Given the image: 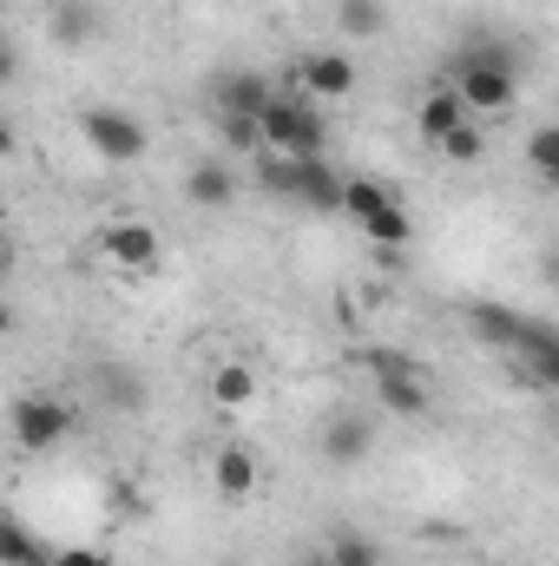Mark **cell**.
<instances>
[{"label": "cell", "instance_id": "1", "mask_svg": "<svg viewBox=\"0 0 559 566\" xmlns=\"http://www.w3.org/2000/svg\"><path fill=\"white\" fill-rule=\"evenodd\" d=\"M441 80L467 99V113H474V119L507 113V106H514V93H520V46H514V40H494V33H467V40H461V53L441 66Z\"/></svg>", "mask_w": 559, "mask_h": 566}, {"label": "cell", "instance_id": "2", "mask_svg": "<svg viewBox=\"0 0 559 566\" xmlns=\"http://www.w3.org/2000/svg\"><path fill=\"white\" fill-rule=\"evenodd\" d=\"M329 145V119L316 113V99H277L264 113V151H283V158H323Z\"/></svg>", "mask_w": 559, "mask_h": 566}, {"label": "cell", "instance_id": "3", "mask_svg": "<svg viewBox=\"0 0 559 566\" xmlns=\"http://www.w3.org/2000/svg\"><path fill=\"white\" fill-rule=\"evenodd\" d=\"M80 133H86V145L106 158V165H139L145 158V126L126 113V106H86L80 113Z\"/></svg>", "mask_w": 559, "mask_h": 566}, {"label": "cell", "instance_id": "4", "mask_svg": "<svg viewBox=\"0 0 559 566\" xmlns=\"http://www.w3.org/2000/svg\"><path fill=\"white\" fill-rule=\"evenodd\" d=\"M99 258H106L113 271H126V277H145V271L165 264V238H158V224H145V218H119V224L99 231Z\"/></svg>", "mask_w": 559, "mask_h": 566}, {"label": "cell", "instance_id": "5", "mask_svg": "<svg viewBox=\"0 0 559 566\" xmlns=\"http://www.w3.org/2000/svg\"><path fill=\"white\" fill-rule=\"evenodd\" d=\"M7 422H13V441H20L27 454H46V448H60V441L73 434L66 402H53V396H20V402L7 409Z\"/></svg>", "mask_w": 559, "mask_h": 566}, {"label": "cell", "instance_id": "6", "mask_svg": "<svg viewBox=\"0 0 559 566\" xmlns=\"http://www.w3.org/2000/svg\"><path fill=\"white\" fill-rule=\"evenodd\" d=\"M316 454H323L329 468H356V461H369V454H376V422H369V409H342V416H329L323 434H316Z\"/></svg>", "mask_w": 559, "mask_h": 566}, {"label": "cell", "instance_id": "7", "mask_svg": "<svg viewBox=\"0 0 559 566\" xmlns=\"http://www.w3.org/2000/svg\"><path fill=\"white\" fill-rule=\"evenodd\" d=\"M369 369H376V402H382V409H395V416H421V409H428V382H421L415 363H402V356H369Z\"/></svg>", "mask_w": 559, "mask_h": 566}, {"label": "cell", "instance_id": "8", "mask_svg": "<svg viewBox=\"0 0 559 566\" xmlns=\"http://www.w3.org/2000/svg\"><path fill=\"white\" fill-rule=\"evenodd\" d=\"M283 93L271 86V73H251V66H231L218 73V113H238V119H264Z\"/></svg>", "mask_w": 559, "mask_h": 566}, {"label": "cell", "instance_id": "9", "mask_svg": "<svg viewBox=\"0 0 559 566\" xmlns=\"http://www.w3.org/2000/svg\"><path fill=\"white\" fill-rule=\"evenodd\" d=\"M257 474H264V468H257V454H251L244 441H224V448L211 454V494L231 501V507L257 494Z\"/></svg>", "mask_w": 559, "mask_h": 566}, {"label": "cell", "instance_id": "10", "mask_svg": "<svg viewBox=\"0 0 559 566\" xmlns=\"http://www.w3.org/2000/svg\"><path fill=\"white\" fill-rule=\"evenodd\" d=\"M46 27L60 46H86L106 33V7L99 0H46Z\"/></svg>", "mask_w": 559, "mask_h": 566}, {"label": "cell", "instance_id": "11", "mask_svg": "<svg viewBox=\"0 0 559 566\" xmlns=\"http://www.w3.org/2000/svg\"><path fill=\"white\" fill-rule=\"evenodd\" d=\"M296 80L309 99H342V93H356V60L349 53H309L296 66Z\"/></svg>", "mask_w": 559, "mask_h": 566}, {"label": "cell", "instance_id": "12", "mask_svg": "<svg viewBox=\"0 0 559 566\" xmlns=\"http://www.w3.org/2000/svg\"><path fill=\"white\" fill-rule=\"evenodd\" d=\"M184 198H191L198 211H224V205L238 198V171H231L224 158H198V165L184 171Z\"/></svg>", "mask_w": 559, "mask_h": 566}, {"label": "cell", "instance_id": "13", "mask_svg": "<svg viewBox=\"0 0 559 566\" xmlns=\"http://www.w3.org/2000/svg\"><path fill=\"white\" fill-rule=\"evenodd\" d=\"M342 185H349V178H342L329 158H303V165H296V205H309V211H323V218L342 211Z\"/></svg>", "mask_w": 559, "mask_h": 566}, {"label": "cell", "instance_id": "14", "mask_svg": "<svg viewBox=\"0 0 559 566\" xmlns=\"http://www.w3.org/2000/svg\"><path fill=\"white\" fill-rule=\"evenodd\" d=\"M467 119H474V113H467V99H461V93H454L447 80H441L434 93H421V106H415V126H421V133H428L434 145L447 139L454 126H467Z\"/></svg>", "mask_w": 559, "mask_h": 566}, {"label": "cell", "instance_id": "15", "mask_svg": "<svg viewBox=\"0 0 559 566\" xmlns=\"http://www.w3.org/2000/svg\"><path fill=\"white\" fill-rule=\"evenodd\" d=\"M204 389H211V402H218V409H251L264 382H257V369H251V363H218Z\"/></svg>", "mask_w": 559, "mask_h": 566}, {"label": "cell", "instance_id": "16", "mask_svg": "<svg viewBox=\"0 0 559 566\" xmlns=\"http://www.w3.org/2000/svg\"><path fill=\"white\" fill-rule=\"evenodd\" d=\"M53 554L60 547H46L27 521H0V560L7 566H53Z\"/></svg>", "mask_w": 559, "mask_h": 566}, {"label": "cell", "instance_id": "17", "mask_svg": "<svg viewBox=\"0 0 559 566\" xmlns=\"http://www.w3.org/2000/svg\"><path fill=\"white\" fill-rule=\"evenodd\" d=\"M336 27H342L349 40H376V33L389 27V0H342V7H336Z\"/></svg>", "mask_w": 559, "mask_h": 566}, {"label": "cell", "instance_id": "18", "mask_svg": "<svg viewBox=\"0 0 559 566\" xmlns=\"http://www.w3.org/2000/svg\"><path fill=\"white\" fill-rule=\"evenodd\" d=\"M527 171L559 191V126H534L527 133Z\"/></svg>", "mask_w": 559, "mask_h": 566}, {"label": "cell", "instance_id": "19", "mask_svg": "<svg viewBox=\"0 0 559 566\" xmlns=\"http://www.w3.org/2000/svg\"><path fill=\"white\" fill-rule=\"evenodd\" d=\"M382 205H395L382 178H349V185H342V211H349L356 224H369V218H376Z\"/></svg>", "mask_w": 559, "mask_h": 566}, {"label": "cell", "instance_id": "20", "mask_svg": "<svg viewBox=\"0 0 559 566\" xmlns=\"http://www.w3.org/2000/svg\"><path fill=\"white\" fill-rule=\"evenodd\" d=\"M362 231H369V244H382V251H402V244L415 238V218H409L402 205H382V211H376Z\"/></svg>", "mask_w": 559, "mask_h": 566}, {"label": "cell", "instance_id": "21", "mask_svg": "<svg viewBox=\"0 0 559 566\" xmlns=\"http://www.w3.org/2000/svg\"><path fill=\"white\" fill-rule=\"evenodd\" d=\"M93 382H99V402H113V409H139V402H145L139 376H133V369H119V363H113V369H99Z\"/></svg>", "mask_w": 559, "mask_h": 566}, {"label": "cell", "instance_id": "22", "mask_svg": "<svg viewBox=\"0 0 559 566\" xmlns=\"http://www.w3.org/2000/svg\"><path fill=\"white\" fill-rule=\"evenodd\" d=\"M296 165L303 158H283V151H257V178L271 198H296Z\"/></svg>", "mask_w": 559, "mask_h": 566}, {"label": "cell", "instance_id": "23", "mask_svg": "<svg viewBox=\"0 0 559 566\" xmlns=\"http://www.w3.org/2000/svg\"><path fill=\"white\" fill-rule=\"evenodd\" d=\"M441 158H454V165H481L487 158V133L467 119V126H454L447 139H441Z\"/></svg>", "mask_w": 559, "mask_h": 566}, {"label": "cell", "instance_id": "24", "mask_svg": "<svg viewBox=\"0 0 559 566\" xmlns=\"http://www.w3.org/2000/svg\"><path fill=\"white\" fill-rule=\"evenodd\" d=\"M218 133H224V145L231 151H264V119H238V113H218Z\"/></svg>", "mask_w": 559, "mask_h": 566}, {"label": "cell", "instance_id": "25", "mask_svg": "<svg viewBox=\"0 0 559 566\" xmlns=\"http://www.w3.org/2000/svg\"><path fill=\"white\" fill-rule=\"evenodd\" d=\"M329 560L336 566H382V554H376L362 534H336V541H329Z\"/></svg>", "mask_w": 559, "mask_h": 566}, {"label": "cell", "instance_id": "26", "mask_svg": "<svg viewBox=\"0 0 559 566\" xmlns=\"http://www.w3.org/2000/svg\"><path fill=\"white\" fill-rule=\"evenodd\" d=\"M53 566H113V554H106V547H60Z\"/></svg>", "mask_w": 559, "mask_h": 566}, {"label": "cell", "instance_id": "27", "mask_svg": "<svg viewBox=\"0 0 559 566\" xmlns=\"http://www.w3.org/2000/svg\"><path fill=\"white\" fill-rule=\"evenodd\" d=\"M540 283H553V290H559V238L540 251Z\"/></svg>", "mask_w": 559, "mask_h": 566}, {"label": "cell", "instance_id": "28", "mask_svg": "<svg viewBox=\"0 0 559 566\" xmlns=\"http://www.w3.org/2000/svg\"><path fill=\"white\" fill-rule=\"evenodd\" d=\"M289 566H336V560H329V547H323V554H296Z\"/></svg>", "mask_w": 559, "mask_h": 566}]
</instances>
